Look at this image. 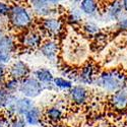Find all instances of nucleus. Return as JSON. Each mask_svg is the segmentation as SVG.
<instances>
[{"label": "nucleus", "instance_id": "30", "mask_svg": "<svg viewBox=\"0 0 127 127\" xmlns=\"http://www.w3.org/2000/svg\"><path fill=\"white\" fill-rule=\"evenodd\" d=\"M9 117L4 113L0 115V127H8V122H9Z\"/></svg>", "mask_w": 127, "mask_h": 127}, {"label": "nucleus", "instance_id": "33", "mask_svg": "<svg viewBox=\"0 0 127 127\" xmlns=\"http://www.w3.org/2000/svg\"><path fill=\"white\" fill-rule=\"evenodd\" d=\"M71 1H72L73 3H75V4H78V3L81 1V0H71Z\"/></svg>", "mask_w": 127, "mask_h": 127}, {"label": "nucleus", "instance_id": "12", "mask_svg": "<svg viewBox=\"0 0 127 127\" xmlns=\"http://www.w3.org/2000/svg\"><path fill=\"white\" fill-rule=\"evenodd\" d=\"M124 12L121 0H111L103 11V15L109 22L116 23Z\"/></svg>", "mask_w": 127, "mask_h": 127}, {"label": "nucleus", "instance_id": "17", "mask_svg": "<svg viewBox=\"0 0 127 127\" xmlns=\"http://www.w3.org/2000/svg\"><path fill=\"white\" fill-rule=\"evenodd\" d=\"M19 49V44L17 39L9 33H5L0 37V50H2L9 54H14Z\"/></svg>", "mask_w": 127, "mask_h": 127}, {"label": "nucleus", "instance_id": "2", "mask_svg": "<svg viewBox=\"0 0 127 127\" xmlns=\"http://www.w3.org/2000/svg\"><path fill=\"white\" fill-rule=\"evenodd\" d=\"M104 93L111 95L125 87H127V74L121 69L112 68L101 71L95 83Z\"/></svg>", "mask_w": 127, "mask_h": 127}, {"label": "nucleus", "instance_id": "4", "mask_svg": "<svg viewBox=\"0 0 127 127\" xmlns=\"http://www.w3.org/2000/svg\"><path fill=\"white\" fill-rule=\"evenodd\" d=\"M38 28L45 38L59 39L65 32V23L60 15L47 16L39 18Z\"/></svg>", "mask_w": 127, "mask_h": 127}, {"label": "nucleus", "instance_id": "21", "mask_svg": "<svg viewBox=\"0 0 127 127\" xmlns=\"http://www.w3.org/2000/svg\"><path fill=\"white\" fill-rule=\"evenodd\" d=\"M75 82L72 81L64 76H61V75H58V76H55L54 79H53V88L54 90H57V91H61V92H68L72 87L73 84Z\"/></svg>", "mask_w": 127, "mask_h": 127}, {"label": "nucleus", "instance_id": "3", "mask_svg": "<svg viewBox=\"0 0 127 127\" xmlns=\"http://www.w3.org/2000/svg\"><path fill=\"white\" fill-rule=\"evenodd\" d=\"M28 6L38 18L60 15L61 3L58 0H27Z\"/></svg>", "mask_w": 127, "mask_h": 127}, {"label": "nucleus", "instance_id": "10", "mask_svg": "<svg viewBox=\"0 0 127 127\" xmlns=\"http://www.w3.org/2000/svg\"><path fill=\"white\" fill-rule=\"evenodd\" d=\"M44 113V123L47 125L58 124L65 117V104L57 102L52 104L43 110Z\"/></svg>", "mask_w": 127, "mask_h": 127}, {"label": "nucleus", "instance_id": "28", "mask_svg": "<svg viewBox=\"0 0 127 127\" xmlns=\"http://www.w3.org/2000/svg\"><path fill=\"white\" fill-rule=\"evenodd\" d=\"M8 77V67L5 64H0V87L3 86V83Z\"/></svg>", "mask_w": 127, "mask_h": 127}, {"label": "nucleus", "instance_id": "19", "mask_svg": "<svg viewBox=\"0 0 127 127\" xmlns=\"http://www.w3.org/2000/svg\"><path fill=\"white\" fill-rule=\"evenodd\" d=\"M65 22L71 27H80L84 22V16L77 5L71 6L65 11Z\"/></svg>", "mask_w": 127, "mask_h": 127}, {"label": "nucleus", "instance_id": "32", "mask_svg": "<svg viewBox=\"0 0 127 127\" xmlns=\"http://www.w3.org/2000/svg\"><path fill=\"white\" fill-rule=\"evenodd\" d=\"M121 1H122V5H123L124 11L127 12V0H121Z\"/></svg>", "mask_w": 127, "mask_h": 127}, {"label": "nucleus", "instance_id": "8", "mask_svg": "<svg viewBox=\"0 0 127 127\" xmlns=\"http://www.w3.org/2000/svg\"><path fill=\"white\" fill-rule=\"evenodd\" d=\"M91 94L87 86L80 83H74L73 87L67 92L68 101L75 107H83L90 102Z\"/></svg>", "mask_w": 127, "mask_h": 127}, {"label": "nucleus", "instance_id": "6", "mask_svg": "<svg viewBox=\"0 0 127 127\" xmlns=\"http://www.w3.org/2000/svg\"><path fill=\"white\" fill-rule=\"evenodd\" d=\"M45 87L33 74L29 75L25 79L20 80L18 94L30 99H37L45 92Z\"/></svg>", "mask_w": 127, "mask_h": 127}, {"label": "nucleus", "instance_id": "29", "mask_svg": "<svg viewBox=\"0 0 127 127\" xmlns=\"http://www.w3.org/2000/svg\"><path fill=\"white\" fill-rule=\"evenodd\" d=\"M12 57H13L12 54H9V53H6L2 50H0V64L7 65L9 63H11Z\"/></svg>", "mask_w": 127, "mask_h": 127}, {"label": "nucleus", "instance_id": "25", "mask_svg": "<svg viewBox=\"0 0 127 127\" xmlns=\"http://www.w3.org/2000/svg\"><path fill=\"white\" fill-rule=\"evenodd\" d=\"M10 7H11V4H9L4 0H0V19H7Z\"/></svg>", "mask_w": 127, "mask_h": 127}, {"label": "nucleus", "instance_id": "27", "mask_svg": "<svg viewBox=\"0 0 127 127\" xmlns=\"http://www.w3.org/2000/svg\"><path fill=\"white\" fill-rule=\"evenodd\" d=\"M8 96L9 93H7L3 87H0V110H4Z\"/></svg>", "mask_w": 127, "mask_h": 127}, {"label": "nucleus", "instance_id": "5", "mask_svg": "<svg viewBox=\"0 0 127 127\" xmlns=\"http://www.w3.org/2000/svg\"><path fill=\"white\" fill-rule=\"evenodd\" d=\"M19 37L17 39L19 48H23L27 51H35L38 50L41 46L42 42L44 41L45 36L40 31L39 28H31L19 33Z\"/></svg>", "mask_w": 127, "mask_h": 127}, {"label": "nucleus", "instance_id": "14", "mask_svg": "<svg viewBox=\"0 0 127 127\" xmlns=\"http://www.w3.org/2000/svg\"><path fill=\"white\" fill-rule=\"evenodd\" d=\"M24 119L29 127H38L44 124V113L39 106H34L24 116Z\"/></svg>", "mask_w": 127, "mask_h": 127}, {"label": "nucleus", "instance_id": "24", "mask_svg": "<svg viewBox=\"0 0 127 127\" xmlns=\"http://www.w3.org/2000/svg\"><path fill=\"white\" fill-rule=\"evenodd\" d=\"M8 127H28L23 116H12L9 119Z\"/></svg>", "mask_w": 127, "mask_h": 127}, {"label": "nucleus", "instance_id": "26", "mask_svg": "<svg viewBox=\"0 0 127 127\" xmlns=\"http://www.w3.org/2000/svg\"><path fill=\"white\" fill-rule=\"evenodd\" d=\"M116 28L119 31L127 32V12H124L121 17L116 22Z\"/></svg>", "mask_w": 127, "mask_h": 127}, {"label": "nucleus", "instance_id": "7", "mask_svg": "<svg viewBox=\"0 0 127 127\" xmlns=\"http://www.w3.org/2000/svg\"><path fill=\"white\" fill-rule=\"evenodd\" d=\"M39 54L51 63L57 62L59 54L61 52V46L59 39L45 38L38 49Z\"/></svg>", "mask_w": 127, "mask_h": 127}, {"label": "nucleus", "instance_id": "31", "mask_svg": "<svg viewBox=\"0 0 127 127\" xmlns=\"http://www.w3.org/2000/svg\"><path fill=\"white\" fill-rule=\"evenodd\" d=\"M47 127H68V126H65L61 123H58V124H52V125H47Z\"/></svg>", "mask_w": 127, "mask_h": 127}, {"label": "nucleus", "instance_id": "23", "mask_svg": "<svg viewBox=\"0 0 127 127\" xmlns=\"http://www.w3.org/2000/svg\"><path fill=\"white\" fill-rule=\"evenodd\" d=\"M60 75L76 82L77 69H74L73 67H70V66H62L60 68Z\"/></svg>", "mask_w": 127, "mask_h": 127}, {"label": "nucleus", "instance_id": "20", "mask_svg": "<svg viewBox=\"0 0 127 127\" xmlns=\"http://www.w3.org/2000/svg\"><path fill=\"white\" fill-rule=\"evenodd\" d=\"M80 28H81V32L84 35H87L89 37H92V38L96 37L98 34L101 33L100 26L96 22H94L93 19L84 20V22L81 24Z\"/></svg>", "mask_w": 127, "mask_h": 127}, {"label": "nucleus", "instance_id": "34", "mask_svg": "<svg viewBox=\"0 0 127 127\" xmlns=\"http://www.w3.org/2000/svg\"><path fill=\"white\" fill-rule=\"evenodd\" d=\"M58 1H59L60 3H62V2H65V1H67V0H58Z\"/></svg>", "mask_w": 127, "mask_h": 127}, {"label": "nucleus", "instance_id": "35", "mask_svg": "<svg viewBox=\"0 0 127 127\" xmlns=\"http://www.w3.org/2000/svg\"><path fill=\"white\" fill-rule=\"evenodd\" d=\"M28 127H29V126H28Z\"/></svg>", "mask_w": 127, "mask_h": 127}, {"label": "nucleus", "instance_id": "13", "mask_svg": "<svg viewBox=\"0 0 127 127\" xmlns=\"http://www.w3.org/2000/svg\"><path fill=\"white\" fill-rule=\"evenodd\" d=\"M109 104L117 111H124L127 109V87L109 95Z\"/></svg>", "mask_w": 127, "mask_h": 127}, {"label": "nucleus", "instance_id": "16", "mask_svg": "<svg viewBox=\"0 0 127 127\" xmlns=\"http://www.w3.org/2000/svg\"><path fill=\"white\" fill-rule=\"evenodd\" d=\"M33 75L45 87V90H54L53 88V79L55 75L52 70L48 67H39L33 71Z\"/></svg>", "mask_w": 127, "mask_h": 127}, {"label": "nucleus", "instance_id": "22", "mask_svg": "<svg viewBox=\"0 0 127 127\" xmlns=\"http://www.w3.org/2000/svg\"><path fill=\"white\" fill-rule=\"evenodd\" d=\"M19 84H20V80H17L15 78H12V77L8 76L2 87L9 94H18Z\"/></svg>", "mask_w": 127, "mask_h": 127}, {"label": "nucleus", "instance_id": "9", "mask_svg": "<svg viewBox=\"0 0 127 127\" xmlns=\"http://www.w3.org/2000/svg\"><path fill=\"white\" fill-rule=\"evenodd\" d=\"M100 73L98 66L96 63L92 61L86 62L79 69H77V77H76V82L83 84V86H92L95 83L98 74Z\"/></svg>", "mask_w": 127, "mask_h": 127}, {"label": "nucleus", "instance_id": "1", "mask_svg": "<svg viewBox=\"0 0 127 127\" xmlns=\"http://www.w3.org/2000/svg\"><path fill=\"white\" fill-rule=\"evenodd\" d=\"M36 16L28 4L13 3L10 7V11L7 16V25L13 31L22 32L33 28L35 25Z\"/></svg>", "mask_w": 127, "mask_h": 127}, {"label": "nucleus", "instance_id": "11", "mask_svg": "<svg viewBox=\"0 0 127 127\" xmlns=\"http://www.w3.org/2000/svg\"><path fill=\"white\" fill-rule=\"evenodd\" d=\"M32 74L30 65L24 60H15L8 66V76L17 80H23Z\"/></svg>", "mask_w": 127, "mask_h": 127}, {"label": "nucleus", "instance_id": "15", "mask_svg": "<svg viewBox=\"0 0 127 127\" xmlns=\"http://www.w3.org/2000/svg\"><path fill=\"white\" fill-rule=\"evenodd\" d=\"M77 6L84 17L94 19L100 15V5L97 0H81Z\"/></svg>", "mask_w": 127, "mask_h": 127}, {"label": "nucleus", "instance_id": "18", "mask_svg": "<svg viewBox=\"0 0 127 127\" xmlns=\"http://www.w3.org/2000/svg\"><path fill=\"white\" fill-rule=\"evenodd\" d=\"M35 102L33 99H30L24 96H19L17 97L14 107H13V116H24L31 108H33L35 106Z\"/></svg>", "mask_w": 127, "mask_h": 127}]
</instances>
